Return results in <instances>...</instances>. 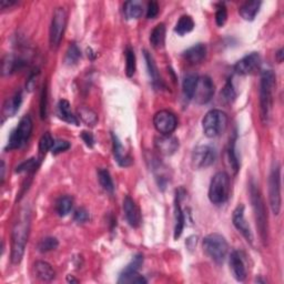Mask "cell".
Returning a JSON list of instances; mask_svg holds the SVG:
<instances>
[{
  "mask_svg": "<svg viewBox=\"0 0 284 284\" xmlns=\"http://www.w3.org/2000/svg\"><path fill=\"white\" fill-rule=\"evenodd\" d=\"M30 230V210L24 208L19 213V218L12 226L11 231V262L19 264L21 262Z\"/></svg>",
  "mask_w": 284,
  "mask_h": 284,
  "instance_id": "cell-1",
  "label": "cell"
},
{
  "mask_svg": "<svg viewBox=\"0 0 284 284\" xmlns=\"http://www.w3.org/2000/svg\"><path fill=\"white\" fill-rule=\"evenodd\" d=\"M275 74L272 70H264L260 81V111L263 123H268L273 107Z\"/></svg>",
  "mask_w": 284,
  "mask_h": 284,
  "instance_id": "cell-2",
  "label": "cell"
},
{
  "mask_svg": "<svg viewBox=\"0 0 284 284\" xmlns=\"http://www.w3.org/2000/svg\"><path fill=\"white\" fill-rule=\"evenodd\" d=\"M250 194H251V203H252V208H253L254 218L256 222V228L259 230V233H260L262 242L266 244V242L268 241V233H269L268 213H267L266 203H264L260 189H259V187L254 184V182H251Z\"/></svg>",
  "mask_w": 284,
  "mask_h": 284,
  "instance_id": "cell-3",
  "label": "cell"
},
{
  "mask_svg": "<svg viewBox=\"0 0 284 284\" xmlns=\"http://www.w3.org/2000/svg\"><path fill=\"white\" fill-rule=\"evenodd\" d=\"M203 251L213 262L222 264L229 252V244L223 236L211 233L203 239Z\"/></svg>",
  "mask_w": 284,
  "mask_h": 284,
  "instance_id": "cell-4",
  "label": "cell"
},
{
  "mask_svg": "<svg viewBox=\"0 0 284 284\" xmlns=\"http://www.w3.org/2000/svg\"><path fill=\"white\" fill-rule=\"evenodd\" d=\"M230 195V176L224 171L217 172L212 176L209 187L211 203L220 205L225 203Z\"/></svg>",
  "mask_w": 284,
  "mask_h": 284,
  "instance_id": "cell-5",
  "label": "cell"
},
{
  "mask_svg": "<svg viewBox=\"0 0 284 284\" xmlns=\"http://www.w3.org/2000/svg\"><path fill=\"white\" fill-rule=\"evenodd\" d=\"M228 116L222 110H210L202 119V130L208 138H217L228 127Z\"/></svg>",
  "mask_w": 284,
  "mask_h": 284,
  "instance_id": "cell-6",
  "label": "cell"
},
{
  "mask_svg": "<svg viewBox=\"0 0 284 284\" xmlns=\"http://www.w3.org/2000/svg\"><path fill=\"white\" fill-rule=\"evenodd\" d=\"M31 132H33V120H31L30 116H23L16 129L11 132L5 150L12 151L21 149L28 142L31 137Z\"/></svg>",
  "mask_w": 284,
  "mask_h": 284,
  "instance_id": "cell-7",
  "label": "cell"
},
{
  "mask_svg": "<svg viewBox=\"0 0 284 284\" xmlns=\"http://www.w3.org/2000/svg\"><path fill=\"white\" fill-rule=\"evenodd\" d=\"M269 201L270 208L275 216H279L281 211V167L276 161L271 168L269 176Z\"/></svg>",
  "mask_w": 284,
  "mask_h": 284,
  "instance_id": "cell-8",
  "label": "cell"
},
{
  "mask_svg": "<svg viewBox=\"0 0 284 284\" xmlns=\"http://www.w3.org/2000/svg\"><path fill=\"white\" fill-rule=\"evenodd\" d=\"M67 26V12L64 8H57L54 12L51 24H50L49 41L51 48H58L62 37H64L65 29Z\"/></svg>",
  "mask_w": 284,
  "mask_h": 284,
  "instance_id": "cell-9",
  "label": "cell"
},
{
  "mask_svg": "<svg viewBox=\"0 0 284 284\" xmlns=\"http://www.w3.org/2000/svg\"><path fill=\"white\" fill-rule=\"evenodd\" d=\"M217 159V151L209 144L199 146L193 150L191 156V166L194 170H202L211 167Z\"/></svg>",
  "mask_w": 284,
  "mask_h": 284,
  "instance_id": "cell-10",
  "label": "cell"
},
{
  "mask_svg": "<svg viewBox=\"0 0 284 284\" xmlns=\"http://www.w3.org/2000/svg\"><path fill=\"white\" fill-rule=\"evenodd\" d=\"M153 125L160 135L169 136L178 127V120L173 112L169 110H160L153 117Z\"/></svg>",
  "mask_w": 284,
  "mask_h": 284,
  "instance_id": "cell-11",
  "label": "cell"
},
{
  "mask_svg": "<svg viewBox=\"0 0 284 284\" xmlns=\"http://www.w3.org/2000/svg\"><path fill=\"white\" fill-rule=\"evenodd\" d=\"M214 92H216V86H214L212 79L208 75H202L198 79L193 100L198 105H206L213 98Z\"/></svg>",
  "mask_w": 284,
  "mask_h": 284,
  "instance_id": "cell-12",
  "label": "cell"
},
{
  "mask_svg": "<svg viewBox=\"0 0 284 284\" xmlns=\"http://www.w3.org/2000/svg\"><path fill=\"white\" fill-rule=\"evenodd\" d=\"M261 65V57L257 53H251L240 59L235 65V71L241 75L254 73Z\"/></svg>",
  "mask_w": 284,
  "mask_h": 284,
  "instance_id": "cell-13",
  "label": "cell"
},
{
  "mask_svg": "<svg viewBox=\"0 0 284 284\" xmlns=\"http://www.w3.org/2000/svg\"><path fill=\"white\" fill-rule=\"evenodd\" d=\"M232 222L233 225L236 226V229L241 233V235L245 238L248 242L250 243H253V233L251 231V228L249 223L247 222V220H245L244 217V205L243 204H239L236 210L233 211L232 214Z\"/></svg>",
  "mask_w": 284,
  "mask_h": 284,
  "instance_id": "cell-14",
  "label": "cell"
},
{
  "mask_svg": "<svg viewBox=\"0 0 284 284\" xmlns=\"http://www.w3.org/2000/svg\"><path fill=\"white\" fill-rule=\"evenodd\" d=\"M154 147L161 156L170 157L174 154L179 149V140L175 137L169 135H160L154 139Z\"/></svg>",
  "mask_w": 284,
  "mask_h": 284,
  "instance_id": "cell-15",
  "label": "cell"
},
{
  "mask_svg": "<svg viewBox=\"0 0 284 284\" xmlns=\"http://www.w3.org/2000/svg\"><path fill=\"white\" fill-rule=\"evenodd\" d=\"M123 212L125 220H127L130 226H132V228H139L140 226L142 221L140 209H139L135 200L130 198L129 195L123 199Z\"/></svg>",
  "mask_w": 284,
  "mask_h": 284,
  "instance_id": "cell-16",
  "label": "cell"
},
{
  "mask_svg": "<svg viewBox=\"0 0 284 284\" xmlns=\"http://www.w3.org/2000/svg\"><path fill=\"white\" fill-rule=\"evenodd\" d=\"M229 263H230V270L232 272V276L235 277L238 282H243L245 279H247L248 271H247V267H245V262L241 252L233 251L230 254Z\"/></svg>",
  "mask_w": 284,
  "mask_h": 284,
  "instance_id": "cell-17",
  "label": "cell"
},
{
  "mask_svg": "<svg viewBox=\"0 0 284 284\" xmlns=\"http://www.w3.org/2000/svg\"><path fill=\"white\" fill-rule=\"evenodd\" d=\"M182 199V194L180 193V190L175 191V201H174V219H175V225H174V239L178 240L182 232L185 229L186 224V214L184 213L181 209L180 202Z\"/></svg>",
  "mask_w": 284,
  "mask_h": 284,
  "instance_id": "cell-18",
  "label": "cell"
},
{
  "mask_svg": "<svg viewBox=\"0 0 284 284\" xmlns=\"http://www.w3.org/2000/svg\"><path fill=\"white\" fill-rule=\"evenodd\" d=\"M112 139V150H113V156L115 159L120 167H129L132 163V158L125 152V150L122 146L121 141L118 138L117 135L111 134Z\"/></svg>",
  "mask_w": 284,
  "mask_h": 284,
  "instance_id": "cell-19",
  "label": "cell"
},
{
  "mask_svg": "<svg viewBox=\"0 0 284 284\" xmlns=\"http://www.w3.org/2000/svg\"><path fill=\"white\" fill-rule=\"evenodd\" d=\"M206 57V46L204 43H197L184 53V58L190 65H199L205 59Z\"/></svg>",
  "mask_w": 284,
  "mask_h": 284,
  "instance_id": "cell-20",
  "label": "cell"
},
{
  "mask_svg": "<svg viewBox=\"0 0 284 284\" xmlns=\"http://www.w3.org/2000/svg\"><path fill=\"white\" fill-rule=\"evenodd\" d=\"M24 66V61L14 55H7L3 59L2 73L3 75H10L19 70H21Z\"/></svg>",
  "mask_w": 284,
  "mask_h": 284,
  "instance_id": "cell-21",
  "label": "cell"
},
{
  "mask_svg": "<svg viewBox=\"0 0 284 284\" xmlns=\"http://www.w3.org/2000/svg\"><path fill=\"white\" fill-rule=\"evenodd\" d=\"M21 104H22V92L19 90L15 92L14 96L5 101L4 108H3L4 117H7V118L14 117L18 112L19 108H20Z\"/></svg>",
  "mask_w": 284,
  "mask_h": 284,
  "instance_id": "cell-22",
  "label": "cell"
},
{
  "mask_svg": "<svg viewBox=\"0 0 284 284\" xmlns=\"http://www.w3.org/2000/svg\"><path fill=\"white\" fill-rule=\"evenodd\" d=\"M57 109H58V117L61 120H64L65 122H68V123L79 125V120L72 113L69 101H67L65 99L60 100L58 102V106H57Z\"/></svg>",
  "mask_w": 284,
  "mask_h": 284,
  "instance_id": "cell-23",
  "label": "cell"
},
{
  "mask_svg": "<svg viewBox=\"0 0 284 284\" xmlns=\"http://www.w3.org/2000/svg\"><path fill=\"white\" fill-rule=\"evenodd\" d=\"M150 43L154 49H161L166 43V26L165 23H159L153 28L150 34Z\"/></svg>",
  "mask_w": 284,
  "mask_h": 284,
  "instance_id": "cell-24",
  "label": "cell"
},
{
  "mask_svg": "<svg viewBox=\"0 0 284 284\" xmlns=\"http://www.w3.org/2000/svg\"><path fill=\"white\" fill-rule=\"evenodd\" d=\"M35 272L38 279L41 281L49 282L55 279V270L50 266L48 262L45 261H37L35 263Z\"/></svg>",
  "mask_w": 284,
  "mask_h": 284,
  "instance_id": "cell-25",
  "label": "cell"
},
{
  "mask_svg": "<svg viewBox=\"0 0 284 284\" xmlns=\"http://www.w3.org/2000/svg\"><path fill=\"white\" fill-rule=\"evenodd\" d=\"M262 3L261 2H247L243 4L241 7L239 9V14L241 16L244 20L247 21H252L254 20V18L256 17L259 10H260Z\"/></svg>",
  "mask_w": 284,
  "mask_h": 284,
  "instance_id": "cell-26",
  "label": "cell"
},
{
  "mask_svg": "<svg viewBox=\"0 0 284 284\" xmlns=\"http://www.w3.org/2000/svg\"><path fill=\"white\" fill-rule=\"evenodd\" d=\"M142 264H143V255L142 254L135 255L128 266L123 269L121 274H120L118 283H121L124 279H127V277L138 273V271L140 270Z\"/></svg>",
  "mask_w": 284,
  "mask_h": 284,
  "instance_id": "cell-27",
  "label": "cell"
},
{
  "mask_svg": "<svg viewBox=\"0 0 284 284\" xmlns=\"http://www.w3.org/2000/svg\"><path fill=\"white\" fill-rule=\"evenodd\" d=\"M123 11L127 19H139L143 15V5L139 0H131L124 4Z\"/></svg>",
  "mask_w": 284,
  "mask_h": 284,
  "instance_id": "cell-28",
  "label": "cell"
},
{
  "mask_svg": "<svg viewBox=\"0 0 284 284\" xmlns=\"http://www.w3.org/2000/svg\"><path fill=\"white\" fill-rule=\"evenodd\" d=\"M143 56H144V60H146L148 73L150 75L151 80H152L153 85L154 86H160L162 84V81L160 79L159 71H158V68H157L156 62H154L153 57L151 56V54H149V51H147V50H143Z\"/></svg>",
  "mask_w": 284,
  "mask_h": 284,
  "instance_id": "cell-29",
  "label": "cell"
},
{
  "mask_svg": "<svg viewBox=\"0 0 284 284\" xmlns=\"http://www.w3.org/2000/svg\"><path fill=\"white\" fill-rule=\"evenodd\" d=\"M198 79H199V75L194 73L187 74L185 77L184 83H182V91H184V96L187 100L193 99Z\"/></svg>",
  "mask_w": 284,
  "mask_h": 284,
  "instance_id": "cell-30",
  "label": "cell"
},
{
  "mask_svg": "<svg viewBox=\"0 0 284 284\" xmlns=\"http://www.w3.org/2000/svg\"><path fill=\"white\" fill-rule=\"evenodd\" d=\"M193 28H194V21L192 17L185 15L179 19L178 22H176L174 31L179 36H185L189 33H191Z\"/></svg>",
  "mask_w": 284,
  "mask_h": 284,
  "instance_id": "cell-31",
  "label": "cell"
},
{
  "mask_svg": "<svg viewBox=\"0 0 284 284\" xmlns=\"http://www.w3.org/2000/svg\"><path fill=\"white\" fill-rule=\"evenodd\" d=\"M97 173H98L99 184L101 187H102L104 190L108 193H113V191H115V185H113V180L108 170L101 168L98 170Z\"/></svg>",
  "mask_w": 284,
  "mask_h": 284,
  "instance_id": "cell-32",
  "label": "cell"
},
{
  "mask_svg": "<svg viewBox=\"0 0 284 284\" xmlns=\"http://www.w3.org/2000/svg\"><path fill=\"white\" fill-rule=\"evenodd\" d=\"M73 205V199L70 195H64L58 199L56 203V211L59 217H66L70 213Z\"/></svg>",
  "mask_w": 284,
  "mask_h": 284,
  "instance_id": "cell-33",
  "label": "cell"
},
{
  "mask_svg": "<svg viewBox=\"0 0 284 284\" xmlns=\"http://www.w3.org/2000/svg\"><path fill=\"white\" fill-rule=\"evenodd\" d=\"M78 117L81 121L87 125H90V127H93L98 122L97 113L88 107H80L78 109Z\"/></svg>",
  "mask_w": 284,
  "mask_h": 284,
  "instance_id": "cell-34",
  "label": "cell"
},
{
  "mask_svg": "<svg viewBox=\"0 0 284 284\" xmlns=\"http://www.w3.org/2000/svg\"><path fill=\"white\" fill-rule=\"evenodd\" d=\"M137 69V59L134 49L127 48L125 50V73L129 78L134 77Z\"/></svg>",
  "mask_w": 284,
  "mask_h": 284,
  "instance_id": "cell-35",
  "label": "cell"
},
{
  "mask_svg": "<svg viewBox=\"0 0 284 284\" xmlns=\"http://www.w3.org/2000/svg\"><path fill=\"white\" fill-rule=\"evenodd\" d=\"M81 58V53H80V49L77 46V43H70V46H69L68 50H67V54H66V58H65V62L66 65L68 66H73L75 64H78V61Z\"/></svg>",
  "mask_w": 284,
  "mask_h": 284,
  "instance_id": "cell-36",
  "label": "cell"
},
{
  "mask_svg": "<svg viewBox=\"0 0 284 284\" xmlns=\"http://www.w3.org/2000/svg\"><path fill=\"white\" fill-rule=\"evenodd\" d=\"M226 157H228L230 168L233 170V172L237 173L239 171V168H240V162H239L238 156H237L236 141L235 140L230 141V146L228 148V151H226Z\"/></svg>",
  "mask_w": 284,
  "mask_h": 284,
  "instance_id": "cell-37",
  "label": "cell"
},
{
  "mask_svg": "<svg viewBox=\"0 0 284 284\" xmlns=\"http://www.w3.org/2000/svg\"><path fill=\"white\" fill-rule=\"evenodd\" d=\"M59 242L58 240L54 237H47L45 239H42L41 241L38 244V250H39L41 253H47V252L54 251L58 248Z\"/></svg>",
  "mask_w": 284,
  "mask_h": 284,
  "instance_id": "cell-38",
  "label": "cell"
},
{
  "mask_svg": "<svg viewBox=\"0 0 284 284\" xmlns=\"http://www.w3.org/2000/svg\"><path fill=\"white\" fill-rule=\"evenodd\" d=\"M221 97H222V99L228 104H232L233 101L236 100L237 92L235 90V88H233L231 79L226 81L224 88L222 89V91H221Z\"/></svg>",
  "mask_w": 284,
  "mask_h": 284,
  "instance_id": "cell-39",
  "label": "cell"
},
{
  "mask_svg": "<svg viewBox=\"0 0 284 284\" xmlns=\"http://www.w3.org/2000/svg\"><path fill=\"white\" fill-rule=\"evenodd\" d=\"M54 144H55V140H54V138L51 137V135H50L49 132L43 134L40 138V140H39L40 153L46 154L48 151H51Z\"/></svg>",
  "mask_w": 284,
  "mask_h": 284,
  "instance_id": "cell-40",
  "label": "cell"
},
{
  "mask_svg": "<svg viewBox=\"0 0 284 284\" xmlns=\"http://www.w3.org/2000/svg\"><path fill=\"white\" fill-rule=\"evenodd\" d=\"M38 168V161L36 158H31V159H28L26 161L21 162L16 168V172L17 173H22V172H30V171H35V170Z\"/></svg>",
  "mask_w": 284,
  "mask_h": 284,
  "instance_id": "cell-41",
  "label": "cell"
},
{
  "mask_svg": "<svg viewBox=\"0 0 284 284\" xmlns=\"http://www.w3.org/2000/svg\"><path fill=\"white\" fill-rule=\"evenodd\" d=\"M47 109H48V86L43 85L41 96H40V117L41 119L47 118Z\"/></svg>",
  "mask_w": 284,
  "mask_h": 284,
  "instance_id": "cell-42",
  "label": "cell"
},
{
  "mask_svg": "<svg viewBox=\"0 0 284 284\" xmlns=\"http://www.w3.org/2000/svg\"><path fill=\"white\" fill-rule=\"evenodd\" d=\"M228 20V11L224 5H220L216 12V22L219 27H223Z\"/></svg>",
  "mask_w": 284,
  "mask_h": 284,
  "instance_id": "cell-43",
  "label": "cell"
},
{
  "mask_svg": "<svg viewBox=\"0 0 284 284\" xmlns=\"http://www.w3.org/2000/svg\"><path fill=\"white\" fill-rule=\"evenodd\" d=\"M70 148V143L66 140H55V144L51 149V152L54 154H58L61 152H65Z\"/></svg>",
  "mask_w": 284,
  "mask_h": 284,
  "instance_id": "cell-44",
  "label": "cell"
},
{
  "mask_svg": "<svg viewBox=\"0 0 284 284\" xmlns=\"http://www.w3.org/2000/svg\"><path fill=\"white\" fill-rule=\"evenodd\" d=\"M73 219L75 222L85 223L88 220H89V212H88L85 208H78V209L74 212Z\"/></svg>",
  "mask_w": 284,
  "mask_h": 284,
  "instance_id": "cell-45",
  "label": "cell"
},
{
  "mask_svg": "<svg viewBox=\"0 0 284 284\" xmlns=\"http://www.w3.org/2000/svg\"><path fill=\"white\" fill-rule=\"evenodd\" d=\"M158 14H159V5H158L157 2H150L147 8V18L154 19Z\"/></svg>",
  "mask_w": 284,
  "mask_h": 284,
  "instance_id": "cell-46",
  "label": "cell"
},
{
  "mask_svg": "<svg viewBox=\"0 0 284 284\" xmlns=\"http://www.w3.org/2000/svg\"><path fill=\"white\" fill-rule=\"evenodd\" d=\"M147 282L148 281L144 279V276L140 275L139 273H136L134 275L127 277V279H124L121 283H139V284H144V283H147Z\"/></svg>",
  "mask_w": 284,
  "mask_h": 284,
  "instance_id": "cell-47",
  "label": "cell"
},
{
  "mask_svg": "<svg viewBox=\"0 0 284 284\" xmlns=\"http://www.w3.org/2000/svg\"><path fill=\"white\" fill-rule=\"evenodd\" d=\"M81 138H83L84 142L87 144L88 147H89V148H92V147H93V144H94V138H93V136H92L91 132H87V131L81 132Z\"/></svg>",
  "mask_w": 284,
  "mask_h": 284,
  "instance_id": "cell-48",
  "label": "cell"
},
{
  "mask_svg": "<svg viewBox=\"0 0 284 284\" xmlns=\"http://www.w3.org/2000/svg\"><path fill=\"white\" fill-rule=\"evenodd\" d=\"M37 74H38V71L36 73H33V74H30V77L27 81V84H26V87H27V89L28 91H33L34 90V88L36 86V78H37Z\"/></svg>",
  "mask_w": 284,
  "mask_h": 284,
  "instance_id": "cell-49",
  "label": "cell"
},
{
  "mask_svg": "<svg viewBox=\"0 0 284 284\" xmlns=\"http://www.w3.org/2000/svg\"><path fill=\"white\" fill-rule=\"evenodd\" d=\"M18 3L17 2H15V0H2V2H0V7H2V9H5V8H10V7H12V6H15V5H17Z\"/></svg>",
  "mask_w": 284,
  "mask_h": 284,
  "instance_id": "cell-50",
  "label": "cell"
},
{
  "mask_svg": "<svg viewBox=\"0 0 284 284\" xmlns=\"http://www.w3.org/2000/svg\"><path fill=\"white\" fill-rule=\"evenodd\" d=\"M197 237H190L189 238L188 240H187V242H186V244H187V247H188V249L189 250H192L195 245H197Z\"/></svg>",
  "mask_w": 284,
  "mask_h": 284,
  "instance_id": "cell-51",
  "label": "cell"
},
{
  "mask_svg": "<svg viewBox=\"0 0 284 284\" xmlns=\"http://www.w3.org/2000/svg\"><path fill=\"white\" fill-rule=\"evenodd\" d=\"M0 180H2V185H4V181H5V171H6V167H5V161L2 160V167H0Z\"/></svg>",
  "mask_w": 284,
  "mask_h": 284,
  "instance_id": "cell-52",
  "label": "cell"
},
{
  "mask_svg": "<svg viewBox=\"0 0 284 284\" xmlns=\"http://www.w3.org/2000/svg\"><path fill=\"white\" fill-rule=\"evenodd\" d=\"M283 56H284V54H283V49H280L279 51H277V54H276L277 61H279V62H282V61H283Z\"/></svg>",
  "mask_w": 284,
  "mask_h": 284,
  "instance_id": "cell-53",
  "label": "cell"
},
{
  "mask_svg": "<svg viewBox=\"0 0 284 284\" xmlns=\"http://www.w3.org/2000/svg\"><path fill=\"white\" fill-rule=\"evenodd\" d=\"M67 281H68V282H78V280L73 279V277H72V276H70V275H69V276L67 277Z\"/></svg>",
  "mask_w": 284,
  "mask_h": 284,
  "instance_id": "cell-54",
  "label": "cell"
}]
</instances>
